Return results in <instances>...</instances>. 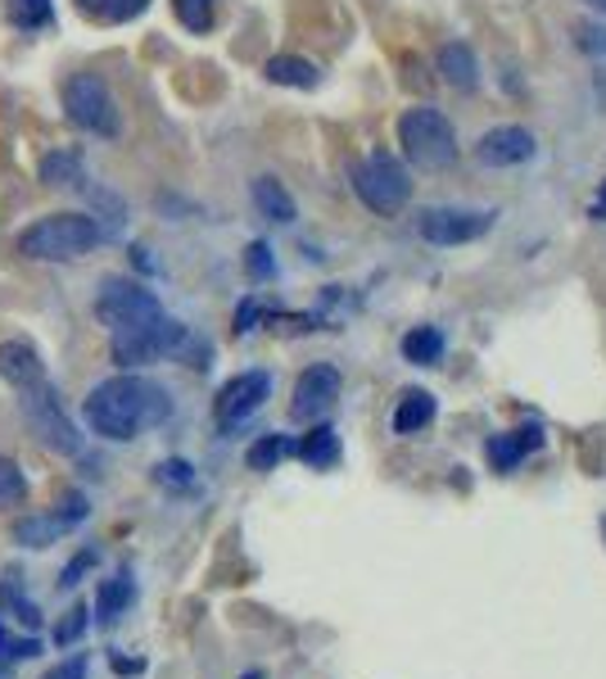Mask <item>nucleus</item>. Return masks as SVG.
<instances>
[{
    "instance_id": "obj_1",
    "label": "nucleus",
    "mask_w": 606,
    "mask_h": 679,
    "mask_svg": "<svg viewBox=\"0 0 606 679\" xmlns=\"http://www.w3.org/2000/svg\"><path fill=\"white\" fill-rule=\"evenodd\" d=\"M168 413H173L168 389L145 381V376H109L86 394V404H82L86 426L100 439H114V444H127L141 430L168 422Z\"/></svg>"
},
{
    "instance_id": "obj_2",
    "label": "nucleus",
    "mask_w": 606,
    "mask_h": 679,
    "mask_svg": "<svg viewBox=\"0 0 606 679\" xmlns=\"http://www.w3.org/2000/svg\"><path fill=\"white\" fill-rule=\"evenodd\" d=\"M100 226L95 217L86 213H50L41 222H32L28 232L19 236V250L28 259H41V263H69V259H82L100 245Z\"/></svg>"
},
{
    "instance_id": "obj_3",
    "label": "nucleus",
    "mask_w": 606,
    "mask_h": 679,
    "mask_svg": "<svg viewBox=\"0 0 606 679\" xmlns=\"http://www.w3.org/2000/svg\"><path fill=\"white\" fill-rule=\"evenodd\" d=\"M399 145L417 168H449L458 159V132L439 109L417 104L399 119Z\"/></svg>"
},
{
    "instance_id": "obj_4",
    "label": "nucleus",
    "mask_w": 606,
    "mask_h": 679,
    "mask_svg": "<svg viewBox=\"0 0 606 679\" xmlns=\"http://www.w3.org/2000/svg\"><path fill=\"white\" fill-rule=\"evenodd\" d=\"M182 345H186V326H182V322H173V317H163V313H154V317L136 322V326L114 331V358H119L123 367L158 363V358L177 354Z\"/></svg>"
},
{
    "instance_id": "obj_5",
    "label": "nucleus",
    "mask_w": 606,
    "mask_h": 679,
    "mask_svg": "<svg viewBox=\"0 0 606 679\" xmlns=\"http://www.w3.org/2000/svg\"><path fill=\"white\" fill-rule=\"evenodd\" d=\"M353 191H358V200H362L371 213H399V209L408 204L412 182H408L403 163H399L394 154L376 150V154H367V159L353 168Z\"/></svg>"
},
{
    "instance_id": "obj_6",
    "label": "nucleus",
    "mask_w": 606,
    "mask_h": 679,
    "mask_svg": "<svg viewBox=\"0 0 606 679\" xmlns=\"http://www.w3.org/2000/svg\"><path fill=\"white\" fill-rule=\"evenodd\" d=\"M64 113L78 128H86L95 136H114L119 132L114 95H109V87L95 73H78L73 82H64Z\"/></svg>"
},
{
    "instance_id": "obj_7",
    "label": "nucleus",
    "mask_w": 606,
    "mask_h": 679,
    "mask_svg": "<svg viewBox=\"0 0 606 679\" xmlns=\"http://www.w3.org/2000/svg\"><path fill=\"white\" fill-rule=\"evenodd\" d=\"M23 417H28V426L41 435V444H50L54 453H69V458H73V453H82V435L73 430V422L64 417L60 399H54V389H50L45 381L28 389Z\"/></svg>"
},
{
    "instance_id": "obj_8",
    "label": "nucleus",
    "mask_w": 606,
    "mask_h": 679,
    "mask_svg": "<svg viewBox=\"0 0 606 679\" xmlns=\"http://www.w3.org/2000/svg\"><path fill=\"white\" fill-rule=\"evenodd\" d=\"M154 313H163L158 300H154L145 286H136V281H123V276L104 281L100 295H95V317H100L109 331L136 326V322H145V317H154Z\"/></svg>"
},
{
    "instance_id": "obj_9",
    "label": "nucleus",
    "mask_w": 606,
    "mask_h": 679,
    "mask_svg": "<svg viewBox=\"0 0 606 679\" xmlns=\"http://www.w3.org/2000/svg\"><path fill=\"white\" fill-rule=\"evenodd\" d=\"M267 394H271V376L267 372H240V376H232L223 389H217V399H213L217 426L236 430L240 422H249L267 404Z\"/></svg>"
},
{
    "instance_id": "obj_10",
    "label": "nucleus",
    "mask_w": 606,
    "mask_h": 679,
    "mask_svg": "<svg viewBox=\"0 0 606 679\" xmlns=\"http://www.w3.org/2000/svg\"><path fill=\"white\" fill-rule=\"evenodd\" d=\"M489 226H493V213H480V209H425L417 217V232L430 245H466V241H480Z\"/></svg>"
},
{
    "instance_id": "obj_11",
    "label": "nucleus",
    "mask_w": 606,
    "mask_h": 679,
    "mask_svg": "<svg viewBox=\"0 0 606 679\" xmlns=\"http://www.w3.org/2000/svg\"><path fill=\"white\" fill-rule=\"evenodd\" d=\"M340 399V372L330 363H312L299 381H295V399H290V417L295 422H321Z\"/></svg>"
},
{
    "instance_id": "obj_12",
    "label": "nucleus",
    "mask_w": 606,
    "mask_h": 679,
    "mask_svg": "<svg viewBox=\"0 0 606 679\" xmlns=\"http://www.w3.org/2000/svg\"><path fill=\"white\" fill-rule=\"evenodd\" d=\"M475 159L484 168H516V163L534 159V136L525 128H493V132L480 136Z\"/></svg>"
},
{
    "instance_id": "obj_13",
    "label": "nucleus",
    "mask_w": 606,
    "mask_h": 679,
    "mask_svg": "<svg viewBox=\"0 0 606 679\" xmlns=\"http://www.w3.org/2000/svg\"><path fill=\"white\" fill-rule=\"evenodd\" d=\"M0 381H10L14 389H32L45 381L41 354L28 345V340H0Z\"/></svg>"
},
{
    "instance_id": "obj_14",
    "label": "nucleus",
    "mask_w": 606,
    "mask_h": 679,
    "mask_svg": "<svg viewBox=\"0 0 606 679\" xmlns=\"http://www.w3.org/2000/svg\"><path fill=\"white\" fill-rule=\"evenodd\" d=\"M543 444V430L538 426H521V430H507V435H493L489 439V458L499 472H516L521 458H530V453Z\"/></svg>"
},
{
    "instance_id": "obj_15",
    "label": "nucleus",
    "mask_w": 606,
    "mask_h": 679,
    "mask_svg": "<svg viewBox=\"0 0 606 679\" xmlns=\"http://www.w3.org/2000/svg\"><path fill=\"white\" fill-rule=\"evenodd\" d=\"M136 602V580L132 571L123 566V571H114L109 580H100V594H95V616H100V626H114V620Z\"/></svg>"
},
{
    "instance_id": "obj_16",
    "label": "nucleus",
    "mask_w": 606,
    "mask_h": 679,
    "mask_svg": "<svg viewBox=\"0 0 606 679\" xmlns=\"http://www.w3.org/2000/svg\"><path fill=\"white\" fill-rule=\"evenodd\" d=\"M60 535H69L60 513H37V517H19L14 521V544H23V548H54Z\"/></svg>"
},
{
    "instance_id": "obj_17",
    "label": "nucleus",
    "mask_w": 606,
    "mask_h": 679,
    "mask_svg": "<svg viewBox=\"0 0 606 679\" xmlns=\"http://www.w3.org/2000/svg\"><path fill=\"white\" fill-rule=\"evenodd\" d=\"M434 422V394L430 389H408L394 408V435H417Z\"/></svg>"
},
{
    "instance_id": "obj_18",
    "label": "nucleus",
    "mask_w": 606,
    "mask_h": 679,
    "mask_svg": "<svg viewBox=\"0 0 606 679\" xmlns=\"http://www.w3.org/2000/svg\"><path fill=\"white\" fill-rule=\"evenodd\" d=\"M254 209L267 222H295V200H290V191L277 178H258L254 182Z\"/></svg>"
},
{
    "instance_id": "obj_19",
    "label": "nucleus",
    "mask_w": 606,
    "mask_h": 679,
    "mask_svg": "<svg viewBox=\"0 0 606 679\" xmlns=\"http://www.w3.org/2000/svg\"><path fill=\"white\" fill-rule=\"evenodd\" d=\"M295 453H299L308 467H336V463H340V435L330 430V426H312V430L295 444Z\"/></svg>"
},
{
    "instance_id": "obj_20",
    "label": "nucleus",
    "mask_w": 606,
    "mask_h": 679,
    "mask_svg": "<svg viewBox=\"0 0 606 679\" xmlns=\"http://www.w3.org/2000/svg\"><path fill=\"white\" fill-rule=\"evenodd\" d=\"M439 354H444V335H439V326H412L403 335V358L417 363V367H434Z\"/></svg>"
},
{
    "instance_id": "obj_21",
    "label": "nucleus",
    "mask_w": 606,
    "mask_h": 679,
    "mask_svg": "<svg viewBox=\"0 0 606 679\" xmlns=\"http://www.w3.org/2000/svg\"><path fill=\"white\" fill-rule=\"evenodd\" d=\"M439 69H444V78H449L458 91H471V87H475V73H480V69H475V54H471L466 45H458V41L439 50Z\"/></svg>"
},
{
    "instance_id": "obj_22",
    "label": "nucleus",
    "mask_w": 606,
    "mask_h": 679,
    "mask_svg": "<svg viewBox=\"0 0 606 679\" xmlns=\"http://www.w3.org/2000/svg\"><path fill=\"white\" fill-rule=\"evenodd\" d=\"M267 78L277 87H317V69L308 60H295V54H277V60H267Z\"/></svg>"
},
{
    "instance_id": "obj_23",
    "label": "nucleus",
    "mask_w": 606,
    "mask_h": 679,
    "mask_svg": "<svg viewBox=\"0 0 606 679\" xmlns=\"http://www.w3.org/2000/svg\"><path fill=\"white\" fill-rule=\"evenodd\" d=\"M78 6L95 23H127V19H136L150 6V0H78Z\"/></svg>"
},
{
    "instance_id": "obj_24",
    "label": "nucleus",
    "mask_w": 606,
    "mask_h": 679,
    "mask_svg": "<svg viewBox=\"0 0 606 679\" xmlns=\"http://www.w3.org/2000/svg\"><path fill=\"white\" fill-rule=\"evenodd\" d=\"M286 453H295V444H290L286 435H263V439L249 448V467H254V472H271V467L286 458Z\"/></svg>"
},
{
    "instance_id": "obj_25",
    "label": "nucleus",
    "mask_w": 606,
    "mask_h": 679,
    "mask_svg": "<svg viewBox=\"0 0 606 679\" xmlns=\"http://www.w3.org/2000/svg\"><path fill=\"white\" fill-rule=\"evenodd\" d=\"M10 23L23 28V32H37L50 23V0H10Z\"/></svg>"
},
{
    "instance_id": "obj_26",
    "label": "nucleus",
    "mask_w": 606,
    "mask_h": 679,
    "mask_svg": "<svg viewBox=\"0 0 606 679\" xmlns=\"http://www.w3.org/2000/svg\"><path fill=\"white\" fill-rule=\"evenodd\" d=\"M78 173H82V159L73 150L69 154H45V163H41V178L50 186H69V182H78Z\"/></svg>"
},
{
    "instance_id": "obj_27",
    "label": "nucleus",
    "mask_w": 606,
    "mask_h": 679,
    "mask_svg": "<svg viewBox=\"0 0 606 679\" xmlns=\"http://www.w3.org/2000/svg\"><path fill=\"white\" fill-rule=\"evenodd\" d=\"M28 498V480L14 458H0V507H19Z\"/></svg>"
},
{
    "instance_id": "obj_28",
    "label": "nucleus",
    "mask_w": 606,
    "mask_h": 679,
    "mask_svg": "<svg viewBox=\"0 0 606 679\" xmlns=\"http://www.w3.org/2000/svg\"><path fill=\"white\" fill-rule=\"evenodd\" d=\"M173 6H177V19H182L191 32H208V28H213L217 0H173Z\"/></svg>"
},
{
    "instance_id": "obj_29",
    "label": "nucleus",
    "mask_w": 606,
    "mask_h": 679,
    "mask_svg": "<svg viewBox=\"0 0 606 679\" xmlns=\"http://www.w3.org/2000/svg\"><path fill=\"white\" fill-rule=\"evenodd\" d=\"M0 607H10V611L23 620V626H28V630H41V611H37V607H32V602L19 594V585H14V580H10L6 589H0Z\"/></svg>"
},
{
    "instance_id": "obj_30",
    "label": "nucleus",
    "mask_w": 606,
    "mask_h": 679,
    "mask_svg": "<svg viewBox=\"0 0 606 679\" xmlns=\"http://www.w3.org/2000/svg\"><path fill=\"white\" fill-rule=\"evenodd\" d=\"M154 476H158V485H168V489H195V472H191V463H182V458L158 463Z\"/></svg>"
},
{
    "instance_id": "obj_31",
    "label": "nucleus",
    "mask_w": 606,
    "mask_h": 679,
    "mask_svg": "<svg viewBox=\"0 0 606 679\" xmlns=\"http://www.w3.org/2000/svg\"><path fill=\"white\" fill-rule=\"evenodd\" d=\"M41 652V639H14L6 626H0V661H28Z\"/></svg>"
},
{
    "instance_id": "obj_32",
    "label": "nucleus",
    "mask_w": 606,
    "mask_h": 679,
    "mask_svg": "<svg viewBox=\"0 0 606 679\" xmlns=\"http://www.w3.org/2000/svg\"><path fill=\"white\" fill-rule=\"evenodd\" d=\"M82 635H86V607H73V616L64 620L60 630H54V643H60V648H73Z\"/></svg>"
},
{
    "instance_id": "obj_33",
    "label": "nucleus",
    "mask_w": 606,
    "mask_h": 679,
    "mask_svg": "<svg viewBox=\"0 0 606 679\" xmlns=\"http://www.w3.org/2000/svg\"><path fill=\"white\" fill-rule=\"evenodd\" d=\"M91 566H95V553L86 548V553H82L78 561H69L64 571H60V589H64V594H69V589H78V585H82V576L91 571Z\"/></svg>"
},
{
    "instance_id": "obj_34",
    "label": "nucleus",
    "mask_w": 606,
    "mask_h": 679,
    "mask_svg": "<svg viewBox=\"0 0 606 679\" xmlns=\"http://www.w3.org/2000/svg\"><path fill=\"white\" fill-rule=\"evenodd\" d=\"M41 679H86V657L78 652V657H64L60 666H50Z\"/></svg>"
},
{
    "instance_id": "obj_35",
    "label": "nucleus",
    "mask_w": 606,
    "mask_h": 679,
    "mask_svg": "<svg viewBox=\"0 0 606 679\" xmlns=\"http://www.w3.org/2000/svg\"><path fill=\"white\" fill-rule=\"evenodd\" d=\"M60 507H64V513H60V521H64V526H69V530H73V526H82V521H86V498H82V494H69V498H64V503H60Z\"/></svg>"
},
{
    "instance_id": "obj_36",
    "label": "nucleus",
    "mask_w": 606,
    "mask_h": 679,
    "mask_svg": "<svg viewBox=\"0 0 606 679\" xmlns=\"http://www.w3.org/2000/svg\"><path fill=\"white\" fill-rule=\"evenodd\" d=\"M245 263H249V276H258V281L271 276V250L267 245H249V259Z\"/></svg>"
},
{
    "instance_id": "obj_37",
    "label": "nucleus",
    "mask_w": 606,
    "mask_h": 679,
    "mask_svg": "<svg viewBox=\"0 0 606 679\" xmlns=\"http://www.w3.org/2000/svg\"><path fill=\"white\" fill-rule=\"evenodd\" d=\"M114 670H119V675H141L145 661H123V657H114Z\"/></svg>"
},
{
    "instance_id": "obj_38",
    "label": "nucleus",
    "mask_w": 606,
    "mask_h": 679,
    "mask_svg": "<svg viewBox=\"0 0 606 679\" xmlns=\"http://www.w3.org/2000/svg\"><path fill=\"white\" fill-rule=\"evenodd\" d=\"M593 217H606V186L597 191V204H593Z\"/></svg>"
},
{
    "instance_id": "obj_39",
    "label": "nucleus",
    "mask_w": 606,
    "mask_h": 679,
    "mask_svg": "<svg viewBox=\"0 0 606 679\" xmlns=\"http://www.w3.org/2000/svg\"><path fill=\"white\" fill-rule=\"evenodd\" d=\"M588 6H593V10H602V14H606V0H588Z\"/></svg>"
},
{
    "instance_id": "obj_40",
    "label": "nucleus",
    "mask_w": 606,
    "mask_h": 679,
    "mask_svg": "<svg viewBox=\"0 0 606 679\" xmlns=\"http://www.w3.org/2000/svg\"><path fill=\"white\" fill-rule=\"evenodd\" d=\"M240 679H263V675H258V670H249V675H240Z\"/></svg>"
},
{
    "instance_id": "obj_41",
    "label": "nucleus",
    "mask_w": 606,
    "mask_h": 679,
    "mask_svg": "<svg viewBox=\"0 0 606 679\" xmlns=\"http://www.w3.org/2000/svg\"><path fill=\"white\" fill-rule=\"evenodd\" d=\"M602 530H606V521H602Z\"/></svg>"
}]
</instances>
